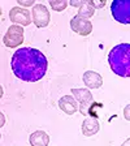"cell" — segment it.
Wrapping results in <instances>:
<instances>
[{"mask_svg": "<svg viewBox=\"0 0 130 146\" xmlns=\"http://www.w3.org/2000/svg\"><path fill=\"white\" fill-rule=\"evenodd\" d=\"M59 107L61 111L67 113V115H74L79 110L78 102L73 95H64L59 99Z\"/></svg>", "mask_w": 130, "mask_h": 146, "instance_id": "obj_9", "label": "cell"}, {"mask_svg": "<svg viewBox=\"0 0 130 146\" xmlns=\"http://www.w3.org/2000/svg\"><path fill=\"white\" fill-rule=\"evenodd\" d=\"M112 17L122 25H130V0H115L111 4Z\"/></svg>", "mask_w": 130, "mask_h": 146, "instance_id": "obj_4", "label": "cell"}, {"mask_svg": "<svg viewBox=\"0 0 130 146\" xmlns=\"http://www.w3.org/2000/svg\"><path fill=\"white\" fill-rule=\"evenodd\" d=\"M90 4L94 7L95 9H102L107 5L106 0H90Z\"/></svg>", "mask_w": 130, "mask_h": 146, "instance_id": "obj_15", "label": "cell"}, {"mask_svg": "<svg viewBox=\"0 0 130 146\" xmlns=\"http://www.w3.org/2000/svg\"><path fill=\"white\" fill-rule=\"evenodd\" d=\"M29 142L31 146H48L49 136L44 131H35L30 134Z\"/></svg>", "mask_w": 130, "mask_h": 146, "instance_id": "obj_12", "label": "cell"}, {"mask_svg": "<svg viewBox=\"0 0 130 146\" xmlns=\"http://www.w3.org/2000/svg\"><path fill=\"white\" fill-rule=\"evenodd\" d=\"M83 3L85 1H79V0H73V1H70V5L72 7H76V8H81L82 5H83Z\"/></svg>", "mask_w": 130, "mask_h": 146, "instance_id": "obj_18", "label": "cell"}, {"mask_svg": "<svg viewBox=\"0 0 130 146\" xmlns=\"http://www.w3.org/2000/svg\"><path fill=\"white\" fill-rule=\"evenodd\" d=\"M0 116H1V127H3V125H4V121H5V117H4V113H1Z\"/></svg>", "mask_w": 130, "mask_h": 146, "instance_id": "obj_20", "label": "cell"}, {"mask_svg": "<svg viewBox=\"0 0 130 146\" xmlns=\"http://www.w3.org/2000/svg\"><path fill=\"white\" fill-rule=\"evenodd\" d=\"M70 29L78 35L87 36L92 31V24H91L90 20H86V18L79 17L78 15H76L70 20Z\"/></svg>", "mask_w": 130, "mask_h": 146, "instance_id": "obj_8", "label": "cell"}, {"mask_svg": "<svg viewBox=\"0 0 130 146\" xmlns=\"http://www.w3.org/2000/svg\"><path fill=\"white\" fill-rule=\"evenodd\" d=\"M34 5H35L34 0H20L18 1V7H22V8H25V7H34Z\"/></svg>", "mask_w": 130, "mask_h": 146, "instance_id": "obj_16", "label": "cell"}, {"mask_svg": "<svg viewBox=\"0 0 130 146\" xmlns=\"http://www.w3.org/2000/svg\"><path fill=\"white\" fill-rule=\"evenodd\" d=\"M72 95L76 98V100L78 102L79 104V111L83 116H94V107L95 106H99L102 103H95L94 97L91 94L90 89H72L70 90Z\"/></svg>", "mask_w": 130, "mask_h": 146, "instance_id": "obj_3", "label": "cell"}, {"mask_svg": "<svg viewBox=\"0 0 130 146\" xmlns=\"http://www.w3.org/2000/svg\"><path fill=\"white\" fill-rule=\"evenodd\" d=\"M108 64L118 77H130V43H120L111 48Z\"/></svg>", "mask_w": 130, "mask_h": 146, "instance_id": "obj_2", "label": "cell"}, {"mask_svg": "<svg viewBox=\"0 0 130 146\" xmlns=\"http://www.w3.org/2000/svg\"><path fill=\"white\" fill-rule=\"evenodd\" d=\"M9 20L13 22V25H20V26H29L31 24L33 16L29 9L22 8V7H13L9 12Z\"/></svg>", "mask_w": 130, "mask_h": 146, "instance_id": "obj_7", "label": "cell"}, {"mask_svg": "<svg viewBox=\"0 0 130 146\" xmlns=\"http://www.w3.org/2000/svg\"><path fill=\"white\" fill-rule=\"evenodd\" d=\"M82 80L87 89H99L103 85V77L95 70H86L82 76Z\"/></svg>", "mask_w": 130, "mask_h": 146, "instance_id": "obj_10", "label": "cell"}, {"mask_svg": "<svg viewBox=\"0 0 130 146\" xmlns=\"http://www.w3.org/2000/svg\"><path fill=\"white\" fill-rule=\"evenodd\" d=\"M24 29L20 25H11L8 27L7 33L4 34L3 43L8 47V48H17L20 44L24 43Z\"/></svg>", "mask_w": 130, "mask_h": 146, "instance_id": "obj_5", "label": "cell"}, {"mask_svg": "<svg viewBox=\"0 0 130 146\" xmlns=\"http://www.w3.org/2000/svg\"><path fill=\"white\" fill-rule=\"evenodd\" d=\"M121 146H130V137L127 138L126 141H124V142H122V145H121Z\"/></svg>", "mask_w": 130, "mask_h": 146, "instance_id": "obj_19", "label": "cell"}, {"mask_svg": "<svg viewBox=\"0 0 130 146\" xmlns=\"http://www.w3.org/2000/svg\"><path fill=\"white\" fill-rule=\"evenodd\" d=\"M124 117L126 119L127 121H130V104H127V106H125V108H124Z\"/></svg>", "mask_w": 130, "mask_h": 146, "instance_id": "obj_17", "label": "cell"}, {"mask_svg": "<svg viewBox=\"0 0 130 146\" xmlns=\"http://www.w3.org/2000/svg\"><path fill=\"white\" fill-rule=\"evenodd\" d=\"M11 68L17 78L25 82H36L46 76L48 69V60L39 50L33 47H21L13 52Z\"/></svg>", "mask_w": 130, "mask_h": 146, "instance_id": "obj_1", "label": "cell"}, {"mask_svg": "<svg viewBox=\"0 0 130 146\" xmlns=\"http://www.w3.org/2000/svg\"><path fill=\"white\" fill-rule=\"evenodd\" d=\"M77 15H78L79 17L86 18V20L91 18L95 15V8L90 4V0H86L85 3H83V5L78 9V13H77Z\"/></svg>", "mask_w": 130, "mask_h": 146, "instance_id": "obj_13", "label": "cell"}, {"mask_svg": "<svg viewBox=\"0 0 130 146\" xmlns=\"http://www.w3.org/2000/svg\"><path fill=\"white\" fill-rule=\"evenodd\" d=\"M31 16H33V22L36 27H46L48 26L49 21H51V16H49V11L44 4H35L31 9Z\"/></svg>", "mask_w": 130, "mask_h": 146, "instance_id": "obj_6", "label": "cell"}, {"mask_svg": "<svg viewBox=\"0 0 130 146\" xmlns=\"http://www.w3.org/2000/svg\"><path fill=\"white\" fill-rule=\"evenodd\" d=\"M100 129V124L96 117H86L82 123V134L85 137H91L96 134Z\"/></svg>", "mask_w": 130, "mask_h": 146, "instance_id": "obj_11", "label": "cell"}, {"mask_svg": "<svg viewBox=\"0 0 130 146\" xmlns=\"http://www.w3.org/2000/svg\"><path fill=\"white\" fill-rule=\"evenodd\" d=\"M49 7L55 12H63L68 7V1H65V0H52V1H49Z\"/></svg>", "mask_w": 130, "mask_h": 146, "instance_id": "obj_14", "label": "cell"}]
</instances>
